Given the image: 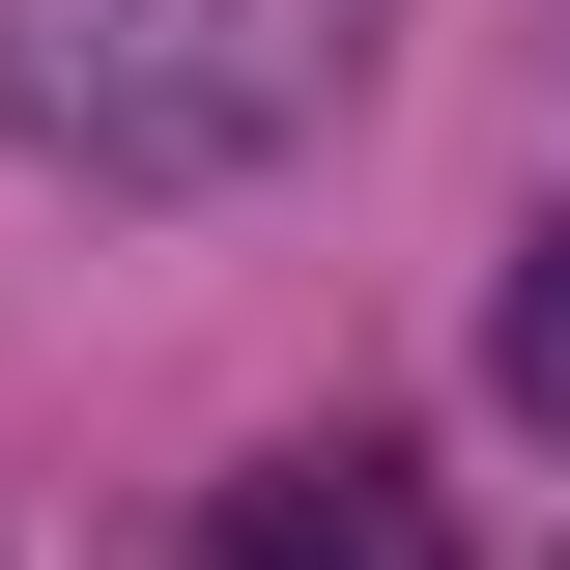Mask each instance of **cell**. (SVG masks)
Segmentation results:
<instances>
[{"label":"cell","mask_w":570,"mask_h":570,"mask_svg":"<svg viewBox=\"0 0 570 570\" xmlns=\"http://www.w3.org/2000/svg\"><path fill=\"white\" fill-rule=\"evenodd\" d=\"M485 371H513V400H542V428H570V200H542V228H513V285H485Z\"/></svg>","instance_id":"3957f363"},{"label":"cell","mask_w":570,"mask_h":570,"mask_svg":"<svg viewBox=\"0 0 570 570\" xmlns=\"http://www.w3.org/2000/svg\"><path fill=\"white\" fill-rule=\"evenodd\" d=\"M400 0H0V142L86 200H228L371 86Z\"/></svg>","instance_id":"6da1fadb"},{"label":"cell","mask_w":570,"mask_h":570,"mask_svg":"<svg viewBox=\"0 0 570 570\" xmlns=\"http://www.w3.org/2000/svg\"><path fill=\"white\" fill-rule=\"evenodd\" d=\"M228 570H456V513H428L400 456H257V485H228Z\"/></svg>","instance_id":"7a4b0ae2"}]
</instances>
